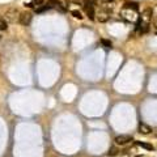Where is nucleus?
I'll list each match as a JSON object with an SVG mask.
<instances>
[{
  "instance_id": "nucleus-7",
  "label": "nucleus",
  "mask_w": 157,
  "mask_h": 157,
  "mask_svg": "<svg viewBox=\"0 0 157 157\" xmlns=\"http://www.w3.org/2000/svg\"><path fill=\"white\" fill-rule=\"evenodd\" d=\"M139 132L143 134V135H148V134L152 132V128L148 124L141 123V122H140V123H139Z\"/></svg>"
},
{
  "instance_id": "nucleus-8",
  "label": "nucleus",
  "mask_w": 157,
  "mask_h": 157,
  "mask_svg": "<svg viewBox=\"0 0 157 157\" xmlns=\"http://www.w3.org/2000/svg\"><path fill=\"white\" fill-rule=\"evenodd\" d=\"M135 143H136L138 147H141L147 151H153V145H152V144H148V143H144V141H135Z\"/></svg>"
},
{
  "instance_id": "nucleus-15",
  "label": "nucleus",
  "mask_w": 157,
  "mask_h": 157,
  "mask_svg": "<svg viewBox=\"0 0 157 157\" xmlns=\"http://www.w3.org/2000/svg\"><path fill=\"white\" fill-rule=\"evenodd\" d=\"M153 25H155V28L157 29V16L153 17Z\"/></svg>"
},
{
  "instance_id": "nucleus-6",
  "label": "nucleus",
  "mask_w": 157,
  "mask_h": 157,
  "mask_svg": "<svg viewBox=\"0 0 157 157\" xmlns=\"http://www.w3.org/2000/svg\"><path fill=\"white\" fill-rule=\"evenodd\" d=\"M131 140H132L131 135H119V136L115 138V143L119 144V145H124V144H127Z\"/></svg>"
},
{
  "instance_id": "nucleus-10",
  "label": "nucleus",
  "mask_w": 157,
  "mask_h": 157,
  "mask_svg": "<svg viewBox=\"0 0 157 157\" xmlns=\"http://www.w3.org/2000/svg\"><path fill=\"white\" fill-rule=\"evenodd\" d=\"M101 43L106 47V49H111V46H113V43L109 41V39H101Z\"/></svg>"
},
{
  "instance_id": "nucleus-12",
  "label": "nucleus",
  "mask_w": 157,
  "mask_h": 157,
  "mask_svg": "<svg viewBox=\"0 0 157 157\" xmlns=\"http://www.w3.org/2000/svg\"><path fill=\"white\" fill-rule=\"evenodd\" d=\"M47 9H50V8L47 7V5H45V7H42V8H37L36 12H37V13H42V12H45V11H47Z\"/></svg>"
},
{
  "instance_id": "nucleus-1",
  "label": "nucleus",
  "mask_w": 157,
  "mask_h": 157,
  "mask_svg": "<svg viewBox=\"0 0 157 157\" xmlns=\"http://www.w3.org/2000/svg\"><path fill=\"white\" fill-rule=\"evenodd\" d=\"M138 12H139V5L136 3H126L123 8L120 9V17L128 23H134L138 20Z\"/></svg>"
},
{
  "instance_id": "nucleus-11",
  "label": "nucleus",
  "mask_w": 157,
  "mask_h": 157,
  "mask_svg": "<svg viewBox=\"0 0 157 157\" xmlns=\"http://www.w3.org/2000/svg\"><path fill=\"white\" fill-rule=\"evenodd\" d=\"M71 13H72V15H73V16H75V17H76V19H78V20H81V19H82V16H81V13H80V11H72Z\"/></svg>"
},
{
  "instance_id": "nucleus-3",
  "label": "nucleus",
  "mask_w": 157,
  "mask_h": 157,
  "mask_svg": "<svg viewBox=\"0 0 157 157\" xmlns=\"http://www.w3.org/2000/svg\"><path fill=\"white\" fill-rule=\"evenodd\" d=\"M84 9H85L89 19L94 20V16H96V2L94 0H85L84 2Z\"/></svg>"
},
{
  "instance_id": "nucleus-5",
  "label": "nucleus",
  "mask_w": 157,
  "mask_h": 157,
  "mask_svg": "<svg viewBox=\"0 0 157 157\" xmlns=\"http://www.w3.org/2000/svg\"><path fill=\"white\" fill-rule=\"evenodd\" d=\"M96 16H97V20L99 21V23H106V21L110 19V12L99 9V11L96 12Z\"/></svg>"
},
{
  "instance_id": "nucleus-4",
  "label": "nucleus",
  "mask_w": 157,
  "mask_h": 157,
  "mask_svg": "<svg viewBox=\"0 0 157 157\" xmlns=\"http://www.w3.org/2000/svg\"><path fill=\"white\" fill-rule=\"evenodd\" d=\"M30 21H32V13H29V12H23V13H20V16H19V23L21 25H29L30 24Z\"/></svg>"
},
{
  "instance_id": "nucleus-2",
  "label": "nucleus",
  "mask_w": 157,
  "mask_h": 157,
  "mask_svg": "<svg viewBox=\"0 0 157 157\" xmlns=\"http://www.w3.org/2000/svg\"><path fill=\"white\" fill-rule=\"evenodd\" d=\"M152 12L151 8H147L145 11L141 13V16L138 17V23H136V30L139 33H147L149 30V25H151V21H152Z\"/></svg>"
},
{
  "instance_id": "nucleus-9",
  "label": "nucleus",
  "mask_w": 157,
  "mask_h": 157,
  "mask_svg": "<svg viewBox=\"0 0 157 157\" xmlns=\"http://www.w3.org/2000/svg\"><path fill=\"white\" fill-rule=\"evenodd\" d=\"M7 29V21L4 17L0 16V30H5Z\"/></svg>"
},
{
  "instance_id": "nucleus-13",
  "label": "nucleus",
  "mask_w": 157,
  "mask_h": 157,
  "mask_svg": "<svg viewBox=\"0 0 157 157\" xmlns=\"http://www.w3.org/2000/svg\"><path fill=\"white\" fill-rule=\"evenodd\" d=\"M118 153V149L115 147H113V148H110V152H109V155H111V156H115Z\"/></svg>"
},
{
  "instance_id": "nucleus-14",
  "label": "nucleus",
  "mask_w": 157,
  "mask_h": 157,
  "mask_svg": "<svg viewBox=\"0 0 157 157\" xmlns=\"http://www.w3.org/2000/svg\"><path fill=\"white\" fill-rule=\"evenodd\" d=\"M43 3V0H32V5H41V4Z\"/></svg>"
}]
</instances>
